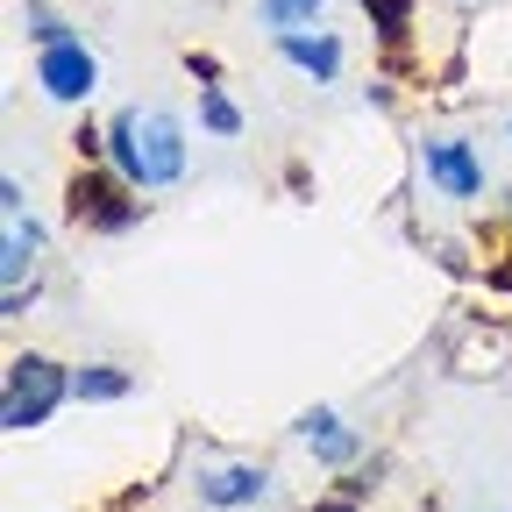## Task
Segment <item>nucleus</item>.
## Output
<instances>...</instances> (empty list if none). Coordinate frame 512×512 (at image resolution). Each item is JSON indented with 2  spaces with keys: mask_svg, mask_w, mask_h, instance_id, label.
<instances>
[{
  "mask_svg": "<svg viewBox=\"0 0 512 512\" xmlns=\"http://www.w3.org/2000/svg\"><path fill=\"white\" fill-rule=\"evenodd\" d=\"M107 157L136 192H164L185 178V121L164 107H121L107 121Z\"/></svg>",
  "mask_w": 512,
  "mask_h": 512,
  "instance_id": "1",
  "label": "nucleus"
},
{
  "mask_svg": "<svg viewBox=\"0 0 512 512\" xmlns=\"http://www.w3.org/2000/svg\"><path fill=\"white\" fill-rule=\"evenodd\" d=\"M64 392H72V370H64V363H50V356H15V363H8V384H0V427H8V434L43 427V420L64 406Z\"/></svg>",
  "mask_w": 512,
  "mask_h": 512,
  "instance_id": "2",
  "label": "nucleus"
},
{
  "mask_svg": "<svg viewBox=\"0 0 512 512\" xmlns=\"http://www.w3.org/2000/svg\"><path fill=\"white\" fill-rule=\"evenodd\" d=\"M64 214H72L79 228H93V235H128L143 221V200H136V185H128L121 171L86 164L72 185H64Z\"/></svg>",
  "mask_w": 512,
  "mask_h": 512,
  "instance_id": "3",
  "label": "nucleus"
},
{
  "mask_svg": "<svg viewBox=\"0 0 512 512\" xmlns=\"http://www.w3.org/2000/svg\"><path fill=\"white\" fill-rule=\"evenodd\" d=\"M36 86L50 93V100H93V86H100V57L79 43V36H64V43H50V50H36Z\"/></svg>",
  "mask_w": 512,
  "mask_h": 512,
  "instance_id": "4",
  "label": "nucleus"
},
{
  "mask_svg": "<svg viewBox=\"0 0 512 512\" xmlns=\"http://www.w3.org/2000/svg\"><path fill=\"white\" fill-rule=\"evenodd\" d=\"M420 164H427V178L448 192V200H477V192H484V164H477V150L456 143V136L420 143Z\"/></svg>",
  "mask_w": 512,
  "mask_h": 512,
  "instance_id": "5",
  "label": "nucleus"
},
{
  "mask_svg": "<svg viewBox=\"0 0 512 512\" xmlns=\"http://www.w3.org/2000/svg\"><path fill=\"white\" fill-rule=\"evenodd\" d=\"M271 491V470L264 463H228V470H200V505L214 512H242Z\"/></svg>",
  "mask_w": 512,
  "mask_h": 512,
  "instance_id": "6",
  "label": "nucleus"
},
{
  "mask_svg": "<svg viewBox=\"0 0 512 512\" xmlns=\"http://www.w3.org/2000/svg\"><path fill=\"white\" fill-rule=\"evenodd\" d=\"M278 50L299 64L313 86H335V79H342V43L320 36V29H313V36H306V29H278Z\"/></svg>",
  "mask_w": 512,
  "mask_h": 512,
  "instance_id": "7",
  "label": "nucleus"
},
{
  "mask_svg": "<svg viewBox=\"0 0 512 512\" xmlns=\"http://www.w3.org/2000/svg\"><path fill=\"white\" fill-rule=\"evenodd\" d=\"M299 434L313 441V456H320V463H335V470H342V463H356V427H342V413L313 406V413L299 420Z\"/></svg>",
  "mask_w": 512,
  "mask_h": 512,
  "instance_id": "8",
  "label": "nucleus"
},
{
  "mask_svg": "<svg viewBox=\"0 0 512 512\" xmlns=\"http://www.w3.org/2000/svg\"><path fill=\"white\" fill-rule=\"evenodd\" d=\"M136 392V377H128L121 363H86V370H72V399H86V406H114V399H128Z\"/></svg>",
  "mask_w": 512,
  "mask_h": 512,
  "instance_id": "9",
  "label": "nucleus"
},
{
  "mask_svg": "<svg viewBox=\"0 0 512 512\" xmlns=\"http://www.w3.org/2000/svg\"><path fill=\"white\" fill-rule=\"evenodd\" d=\"M36 242H43V228H36V221H22V214H8V249H0V278H8V285H22Z\"/></svg>",
  "mask_w": 512,
  "mask_h": 512,
  "instance_id": "10",
  "label": "nucleus"
},
{
  "mask_svg": "<svg viewBox=\"0 0 512 512\" xmlns=\"http://www.w3.org/2000/svg\"><path fill=\"white\" fill-rule=\"evenodd\" d=\"M413 8H420V0H363V15H370V29L384 43H406L413 36Z\"/></svg>",
  "mask_w": 512,
  "mask_h": 512,
  "instance_id": "11",
  "label": "nucleus"
},
{
  "mask_svg": "<svg viewBox=\"0 0 512 512\" xmlns=\"http://www.w3.org/2000/svg\"><path fill=\"white\" fill-rule=\"evenodd\" d=\"M328 0H256V15H264V29L278 36V29H306Z\"/></svg>",
  "mask_w": 512,
  "mask_h": 512,
  "instance_id": "12",
  "label": "nucleus"
},
{
  "mask_svg": "<svg viewBox=\"0 0 512 512\" xmlns=\"http://www.w3.org/2000/svg\"><path fill=\"white\" fill-rule=\"evenodd\" d=\"M200 121L214 128V136H242V114H235V100L221 86H200Z\"/></svg>",
  "mask_w": 512,
  "mask_h": 512,
  "instance_id": "13",
  "label": "nucleus"
},
{
  "mask_svg": "<svg viewBox=\"0 0 512 512\" xmlns=\"http://www.w3.org/2000/svg\"><path fill=\"white\" fill-rule=\"evenodd\" d=\"M64 36H72V22H57L50 8H36V0H29V43L50 50V43H64Z\"/></svg>",
  "mask_w": 512,
  "mask_h": 512,
  "instance_id": "14",
  "label": "nucleus"
},
{
  "mask_svg": "<svg viewBox=\"0 0 512 512\" xmlns=\"http://www.w3.org/2000/svg\"><path fill=\"white\" fill-rule=\"evenodd\" d=\"M29 306H36V278H29V285H8V299H0V320H22Z\"/></svg>",
  "mask_w": 512,
  "mask_h": 512,
  "instance_id": "15",
  "label": "nucleus"
},
{
  "mask_svg": "<svg viewBox=\"0 0 512 512\" xmlns=\"http://www.w3.org/2000/svg\"><path fill=\"white\" fill-rule=\"evenodd\" d=\"M185 64H192V79H200V86H214V79H221V64H214V57H200V50H192Z\"/></svg>",
  "mask_w": 512,
  "mask_h": 512,
  "instance_id": "16",
  "label": "nucleus"
},
{
  "mask_svg": "<svg viewBox=\"0 0 512 512\" xmlns=\"http://www.w3.org/2000/svg\"><path fill=\"white\" fill-rule=\"evenodd\" d=\"M313 512H363V498H349V491H342V498H320Z\"/></svg>",
  "mask_w": 512,
  "mask_h": 512,
  "instance_id": "17",
  "label": "nucleus"
}]
</instances>
